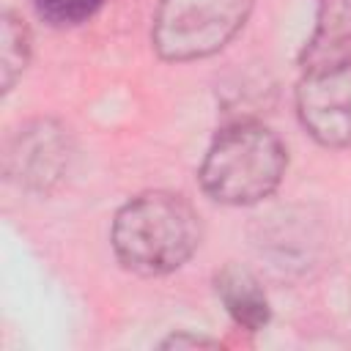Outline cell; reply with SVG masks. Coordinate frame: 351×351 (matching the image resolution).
Masks as SVG:
<instances>
[{
	"label": "cell",
	"instance_id": "cell-1",
	"mask_svg": "<svg viewBox=\"0 0 351 351\" xmlns=\"http://www.w3.org/2000/svg\"><path fill=\"white\" fill-rule=\"evenodd\" d=\"M203 236L192 203L176 192H143L112 222V250L123 269L159 277L184 266Z\"/></svg>",
	"mask_w": 351,
	"mask_h": 351
},
{
	"label": "cell",
	"instance_id": "cell-2",
	"mask_svg": "<svg viewBox=\"0 0 351 351\" xmlns=\"http://www.w3.org/2000/svg\"><path fill=\"white\" fill-rule=\"evenodd\" d=\"M288 165L282 140L258 121L225 126L208 145L200 165L203 192L225 206H252L269 197Z\"/></svg>",
	"mask_w": 351,
	"mask_h": 351
},
{
	"label": "cell",
	"instance_id": "cell-3",
	"mask_svg": "<svg viewBox=\"0 0 351 351\" xmlns=\"http://www.w3.org/2000/svg\"><path fill=\"white\" fill-rule=\"evenodd\" d=\"M252 0H162L154 16V49L165 60H197L222 49L247 22Z\"/></svg>",
	"mask_w": 351,
	"mask_h": 351
},
{
	"label": "cell",
	"instance_id": "cell-4",
	"mask_svg": "<svg viewBox=\"0 0 351 351\" xmlns=\"http://www.w3.org/2000/svg\"><path fill=\"white\" fill-rule=\"evenodd\" d=\"M296 112L313 140L329 148L351 145V60L302 74Z\"/></svg>",
	"mask_w": 351,
	"mask_h": 351
},
{
	"label": "cell",
	"instance_id": "cell-5",
	"mask_svg": "<svg viewBox=\"0 0 351 351\" xmlns=\"http://www.w3.org/2000/svg\"><path fill=\"white\" fill-rule=\"evenodd\" d=\"M69 162V140L60 126L36 121L11 140L5 151V173L25 186L47 189L60 178Z\"/></svg>",
	"mask_w": 351,
	"mask_h": 351
},
{
	"label": "cell",
	"instance_id": "cell-6",
	"mask_svg": "<svg viewBox=\"0 0 351 351\" xmlns=\"http://www.w3.org/2000/svg\"><path fill=\"white\" fill-rule=\"evenodd\" d=\"M351 60V0H318L315 27L307 38L299 66L302 74L335 69Z\"/></svg>",
	"mask_w": 351,
	"mask_h": 351
},
{
	"label": "cell",
	"instance_id": "cell-7",
	"mask_svg": "<svg viewBox=\"0 0 351 351\" xmlns=\"http://www.w3.org/2000/svg\"><path fill=\"white\" fill-rule=\"evenodd\" d=\"M214 285H217L219 302L225 304V310L241 329L258 332L269 324L271 307H269L263 285L258 282V277L252 271H247L236 263H228L217 271Z\"/></svg>",
	"mask_w": 351,
	"mask_h": 351
},
{
	"label": "cell",
	"instance_id": "cell-8",
	"mask_svg": "<svg viewBox=\"0 0 351 351\" xmlns=\"http://www.w3.org/2000/svg\"><path fill=\"white\" fill-rule=\"evenodd\" d=\"M27 58H30V33L14 11H5L3 14V30H0V85H3V93H8L14 88V82L22 77Z\"/></svg>",
	"mask_w": 351,
	"mask_h": 351
},
{
	"label": "cell",
	"instance_id": "cell-9",
	"mask_svg": "<svg viewBox=\"0 0 351 351\" xmlns=\"http://www.w3.org/2000/svg\"><path fill=\"white\" fill-rule=\"evenodd\" d=\"M33 3L38 16L55 27L80 25L104 5V0H33Z\"/></svg>",
	"mask_w": 351,
	"mask_h": 351
},
{
	"label": "cell",
	"instance_id": "cell-10",
	"mask_svg": "<svg viewBox=\"0 0 351 351\" xmlns=\"http://www.w3.org/2000/svg\"><path fill=\"white\" fill-rule=\"evenodd\" d=\"M162 346H176V348H181V346H217V343H211V340H206V337H189V335H173L170 340H165Z\"/></svg>",
	"mask_w": 351,
	"mask_h": 351
}]
</instances>
